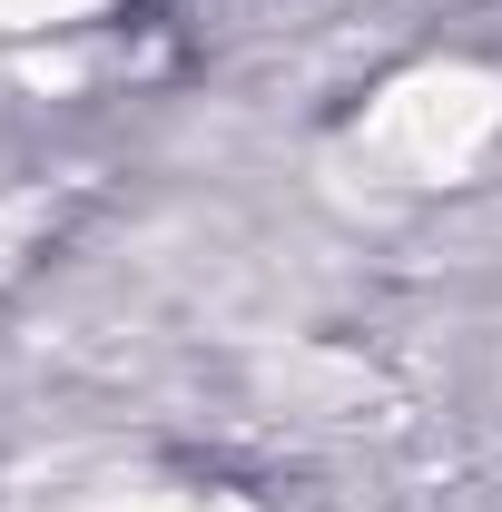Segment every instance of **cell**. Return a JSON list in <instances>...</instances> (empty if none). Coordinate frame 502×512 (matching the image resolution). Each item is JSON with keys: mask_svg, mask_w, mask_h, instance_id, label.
Segmentation results:
<instances>
[{"mask_svg": "<svg viewBox=\"0 0 502 512\" xmlns=\"http://www.w3.org/2000/svg\"><path fill=\"white\" fill-rule=\"evenodd\" d=\"M99 10H119V0H0V30H79Z\"/></svg>", "mask_w": 502, "mask_h": 512, "instance_id": "1", "label": "cell"}]
</instances>
